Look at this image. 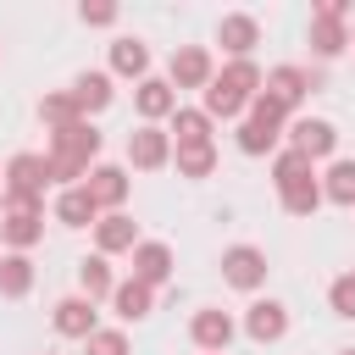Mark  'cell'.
Wrapping results in <instances>:
<instances>
[{
    "label": "cell",
    "mask_w": 355,
    "mask_h": 355,
    "mask_svg": "<svg viewBox=\"0 0 355 355\" xmlns=\"http://www.w3.org/2000/svg\"><path fill=\"white\" fill-rule=\"evenodd\" d=\"M322 200L333 205H355V161H333L322 178Z\"/></svg>",
    "instance_id": "obj_29"
},
{
    "label": "cell",
    "mask_w": 355,
    "mask_h": 355,
    "mask_svg": "<svg viewBox=\"0 0 355 355\" xmlns=\"http://www.w3.org/2000/svg\"><path fill=\"white\" fill-rule=\"evenodd\" d=\"M305 178H316V161L300 155V150H277V161H272V183H277V194L294 189V183H305Z\"/></svg>",
    "instance_id": "obj_24"
},
{
    "label": "cell",
    "mask_w": 355,
    "mask_h": 355,
    "mask_svg": "<svg viewBox=\"0 0 355 355\" xmlns=\"http://www.w3.org/2000/svg\"><path fill=\"white\" fill-rule=\"evenodd\" d=\"M94 155H100V128H94L89 116L72 122V128H55V133H50V183L78 189V183L89 178Z\"/></svg>",
    "instance_id": "obj_1"
},
{
    "label": "cell",
    "mask_w": 355,
    "mask_h": 355,
    "mask_svg": "<svg viewBox=\"0 0 355 355\" xmlns=\"http://www.w3.org/2000/svg\"><path fill=\"white\" fill-rule=\"evenodd\" d=\"M78 288H83V300H111V294H116L111 261H105V255H83V261H78Z\"/></svg>",
    "instance_id": "obj_22"
},
{
    "label": "cell",
    "mask_w": 355,
    "mask_h": 355,
    "mask_svg": "<svg viewBox=\"0 0 355 355\" xmlns=\"http://www.w3.org/2000/svg\"><path fill=\"white\" fill-rule=\"evenodd\" d=\"M277 139H283V133H266V128H255L250 116L239 122V150H244V155H266V150H277Z\"/></svg>",
    "instance_id": "obj_34"
},
{
    "label": "cell",
    "mask_w": 355,
    "mask_h": 355,
    "mask_svg": "<svg viewBox=\"0 0 355 355\" xmlns=\"http://www.w3.org/2000/svg\"><path fill=\"white\" fill-rule=\"evenodd\" d=\"M39 116L50 122V133H55V128H72V122H83V111H78L72 89H55V94H44V100H39Z\"/></svg>",
    "instance_id": "obj_26"
},
{
    "label": "cell",
    "mask_w": 355,
    "mask_h": 355,
    "mask_svg": "<svg viewBox=\"0 0 355 355\" xmlns=\"http://www.w3.org/2000/svg\"><path fill=\"white\" fill-rule=\"evenodd\" d=\"M33 288V261L28 255H0V300H22Z\"/></svg>",
    "instance_id": "obj_25"
},
{
    "label": "cell",
    "mask_w": 355,
    "mask_h": 355,
    "mask_svg": "<svg viewBox=\"0 0 355 355\" xmlns=\"http://www.w3.org/2000/svg\"><path fill=\"white\" fill-rule=\"evenodd\" d=\"M133 105H139V116H144V122H161V116H172V111H178V89H172L166 78H144V83L133 89Z\"/></svg>",
    "instance_id": "obj_17"
},
{
    "label": "cell",
    "mask_w": 355,
    "mask_h": 355,
    "mask_svg": "<svg viewBox=\"0 0 355 355\" xmlns=\"http://www.w3.org/2000/svg\"><path fill=\"white\" fill-rule=\"evenodd\" d=\"M78 22H83V28H111V22H116V6H111V0H83V6H78Z\"/></svg>",
    "instance_id": "obj_36"
},
{
    "label": "cell",
    "mask_w": 355,
    "mask_h": 355,
    "mask_svg": "<svg viewBox=\"0 0 355 355\" xmlns=\"http://www.w3.org/2000/svg\"><path fill=\"white\" fill-rule=\"evenodd\" d=\"M172 133H178V150H183V144H211V116L178 105V111H172Z\"/></svg>",
    "instance_id": "obj_27"
},
{
    "label": "cell",
    "mask_w": 355,
    "mask_h": 355,
    "mask_svg": "<svg viewBox=\"0 0 355 355\" xmlns=\"http://www.w3.org/2000/svg\"><path fill=\"white\" fill-rule=\"evenodd\" d=\"M344 44H349V28H344L338 17H311V50H316L322 61H333Z\"/></svg>",
    "instance_id": "obj_23"
},
{
    "label": "cell",
    "mask_w": 355,
    "mask_h": 355,
    "mask_svg": "<svg viewBox=\"0 0 355 355\" xmlns=\"http://www.w3.org/2000/svg\"><path fill=\"white\" fill-rule=\"evenodd\" d=\"M216 83H222V89H227V94H239V100H244V105H250V100H255V94H261V89H266V72H261V67H255V61H227V67H222V72H216Z\"/></svg>",
    "instance_id": "obj_18"
},
{
    "label": "cell",
    "mask_w": 355,
    "mask_h": 355,
    "mask_svg": "<svg viewBox=\"0 0 355 355\" xmlns=\"http://www.w3.org/2000/svg\"><path fill=\"white\" fill-rule=\"evenodd\" d=\"M338 355H355V349H338Z\"/></svg>",
    "instance_id": "obj_39"
},
{
    "label": "cell",
    "mask_w": 355,
    "mask_h": 355,
    "mask_svg": "<svg viewBox=\"0 0 355 355\" xmlns=\"http://www.w3.org/2000/svg\"><path fill=\"white\" fill-rule=\"evenodd\" d=\"M311 17H338V22H344V17H349V0H316Z\"/></svg>",
    "instance_id": "obj_37"
},
{
    "label": "cell",
    "mask_w": 355,
    "mask_h": 355,
    "mask_svg": "<svg viewBox=\"0 0 355 355\" xmlns=\"http://www.w3.org/2000/svg\"><path fill=\"white\" fill-rule=\"evenodd\" d=\"M83 189L94 194V205H100V211H122V200H128V172H122V166H111V161H94V166H89V178H83Z\"/></svg>",
    "instance_id": "obj_11"
},
{
    "label": "cell",
    "mask_w": 355,
    "mask_h": 355,
    "mask_svg": "<svg viewBox=\"0 0 355 355\" xmlns=\"http://www.w3.org/2000/svg\"><path fill=\"white\" fill-rule=\"evenodd\" d=\"M244 333H250L255 344H277V338L288 333V305H283V300H255V305L244 311Z\"/></svg>",
    "instance_id": "obj_12"
},
{
    "label": "cell",
    "mask_w": 355,
    "mask_h": 355,
    "mask_svg": "<svg viewBox=\"0 0 355 355\" xmlns=\"http://www.w3.org/2000/svg\"><path fill=\"white\" fill-rule=\"evenodd\" d=\"M349 44H355V28H349Z\"/></svg>",
    "instance_id": "obj_38"
},
{
    "label": "cell",
    "mask_w": 355,
    "mask_h": 355,
    "mask_svg": "<svg viewBox=\"0 0 355 355\" xmlns=\"http://www.w3.org/2000/svg\"><path fill=\"white\" fill-rule=\"evenodd\" d=\"M172 161H178V178H211L216 172V144H183V150H172Z\"/></svg>",
    "instance_id": "obj_28"
},
{
    "label": "cell",
    "mask_w": 355,
    "mask_h": 355,
    "mask_svg": "<svg viewBox=\"0 0 355 355\" xmlns=\"http://www.w3.org/2000/svg\"><path fill=\"white\" fill-rule=\"evenodd\" d=\"M128 161H133L139 172H161V166L172 161V133L155 128V122L133 128V133H128Z\"/></svg>",
    "instance_id": "obj_5"
},
{
    "label": "cell",
    "mask_w": 355,
    "mask_h": 355,
    "mask_svg": "<svg viewBox=\"0 0 355 355\" xmlns=\"http://www.w3.org/2000/svg\"><path fill=\"white\" fill-rule=\"evenodd\" d=\"M349 277H355V272H349Z\"/></svg>",
    "instance_id": "obj_40"
},
{
    "label": "cell",
    "mask_w": 355,
    "mask_h": 355,
    "mask_svg": "<svg viewBox=\"0 0 355 355\" xmlns=\"http://www.w3.org/2000/svg\"><path fill=\"white\" fill-rule=\"evenodd\" d=\"M250 122H255V128H266V133H283V122H288V111H283V105H277V100H272V94L261 89V94L250 100Z\"/></svg>",
    "instance_id": "obj_31"
},
{
    "label": "cell",
    "mask_w": 355,
    "mask_h": 355,
    "mask_svg": "<svg viewBox=\"0 0 355 355\" xmlns=\"http://www.w3.org/2000/svg\"><path fill=\"white\" fill-rule=\"evenodd\" d=\"M288 150H300V155L322 161V155H333V150H338V128H333L327 116H300V122L288 128Z\"/></svg>",
    "instance_id": "obj_8"
},
{
    "label": "cell",
    "mask_w": 355,
    "mask_h": 355,
    "mask_svg": "<svg viewBox=\"0 0 355 355\" xmlns=\"http://www.w3.org/2000/svg\"><path fill=\"white\" fill-rule=\"evenodd\" d=\"M111 311H116L122 322H144V316L155 311V288H144L139 277H128V283H116V294H111Z\"/></svg>",
    "instance_id": "obj_20"
},
{
    "label": "cell",
    "mask_w": 355,
    "mask_h": 355,
    "mask_svg": "<svg viewBox=\"0 0 355 355\" xmlns=\"http://www.w3.org/2000/svg\"><path fill=\"white\" fill-rule=\"evenodd\" d=\"M133 277H139L144 288H161V283L172 277V250H166L161 239H139V250H133Z\"/></svg>",
    "instance_id": "obj_14"
},
{
    "label": "cell",
    "mask_w": 355,
    "mask_h": 355,
    "mask_svg": "<svg viewBox=\"0 0 355 355\" xmlns=\"http://www.w3.org/2000/svg\"><path fill=\"white\" fill-rule=\"evenodd\" d=\"M216 44H222L233 61H250V50L261 44V22H255L250 11H227V17L216 22Z\"/></svg>",
    "instance_id": "obj_10"
},
{
    "label": "cell",
    "mask_w": 355,
    "mask_h": 355,
    "mask_svg": "<svg viewBox=\"0 0 355 355\" xmlns=\"http://www.w3.org/2000/svg\"><path fill=\"white\" fill-rule=\"evenodd\" d=\"M55 333L61 338H89L94 333V300H83V294H67V300H55Z\"/></svg>",
    "instance_id": "obj_16"
},
{
    "label": "cell",
    "mask_w": 355,
    "mask_h": 355,
    "mask_svg": "<svg viewBox=\"0 0 355 355\" xmlns=\"http://www.w3.org/2000/svg\"><path fill=\"white\" fill-rule=\"evenodd\" d=\"M233 333H239V322H233L227 311H216V305H205V311H194V316H189V338H194L205 355H227Z\"/></svg>",
    "instance_id": "obj_6"
},
{
    "label": "cell",
    "mask_w": 355,
    "mask_h": 355,
    "mask_svg": "<svg viewBox=\"0 0 355 355\" xmlns=\"http://www.w3.org/2000/svg\"><path fill=\"white\" fill-rule=\"evenodd\" d=\"M83 355H128V333L122 327H94L83 338Z\"/></svg>",
    "instance_id": "obj_32"
},
{
    "label": "cell",
    "mask_w": 355,
    "mask_h": 355,
    "mask_svg": "<svg viewBox=\"0 0 355 355\" xmlns=\"http://www.w3.org/2000/svg\"><path fill=\"white\" fill-rule=\"evenodd\" d=\"M327 305H333V316H349V322H355V277H349V272L327 288Z\"/></svg>",
    "instance_id": "obj_35"
},
{
    "label": "cell",
    "mask_w": 355,
    "mask_h": 355,
    "mask_svg": "<svg viewBox=\"0 0 355 355\" xmlns=\"http://www.w3.org/2000/svg\"><path fill=\"white\" fill-rule=\"evenodd\" d=\"M72 100H78V111H83V116L105 111V105L116 100V89H111V72H78V83H72Z\"/></svg>",
    "instance_id": "obj_19"
},
{
    "label": "cell",
    "mask_w": 355,
    "mask_h": 355,
    "mask_svg": "<svg viewBox=\"0 0 355 355\" xmlns=\"http://www.w3.org/2000/svg\"><path fill=\"white\" fill-rule=\"evenodd\" d=\"M200 111H205V116H239V111H250V105H244L239 94H227V89L211 78V89H205V105H200Z\"/></svg>",
    "instance_id": "obj_33"
},
{
    "label": "cell",
    "mask_w": 355,
    "mask_h": 355,
    "mask_svg": "<svg viewBox=\"0 0 355 355\" xmlns=\"http://www.w3.org/2000/svg\"><path fill=\"white\" fill-rule=\"evenodd\" d=\"M311 89H316V72H305V67H272V72H266V94H272L283 111H294Z\"/></svg>",
    "instance_id": "obj_13"
},
{
    "label": "cell",
    "mask_w": 355,
    "mask_h": 355,
    "mask_svg": "<svg viewBox=\"0 0 355 355\" xmlns=\"http://www.w3.org/2000/svg\"><path fill=\"white\" fill-rule=\"evenodd\" d=\"M216 67H211V50L205 44H183L172 50V67H166V83L172 89H211Z\"/></svg>",
    "instance_id": "obj_4"
},
{
    "label": "cell",
    "mask_w": 355,
    "mask_h": 355,
    "mask_svg": "<svg viewBox=\"0 0 355 355\" xmlns=\"http://www.w3.org/2000/svg\"><path fill=\"white\" fill-rule=\"evenodd\" d=\"M111 72L144 83V78H150V44H144V39H116V44H111Z\"/></svg>",
    "instance_id": "obj_21"
},
{
    "label": "cell",
    "mask_w": 355,
    "mask_h": 355,
    "mask_svg": "<svg viewBox=\"0 0 355 355\" xmlns=\"http://www.w3.org/2000/svg\"><path fill=\"white\" fill-rule=\"evenodd\" d=\"M0 239L11 244V255H28V250L44 239V211H39V205H22V211H0Z\"/></svg>",
    "instance_id": "obj_9"
},
{
    "label": "cell",
    "mask_w": 355,
    "mask_h": 355,
    "mask_svg": "<svg viewBox=\"0 0 355 355\" xmlns=\"http://www.w3.org/2000/svg\"><path fill=\"white\" fill-rule=\"evenodd\" d=\"M222 283L255 294V288L266 283V250H255V244H233V250H222Z\"/></svg>",
    "instance_id": "obj_3"
},
{
    "label": "cell",
    "mask_w": 355,
    "mask_h": 355,
    "mask_svg": "<svg viewBox=\"0 0 355 355\" xmlns=\"http://www.w3.org/2000/svg\"><path fill=\"white\" fill-rule=\"evenodd\" d=\"M277 200H283V211H288V216H316V205H322V178H305V183L283 189Z\"/></svg>",
    "instance_id": "obj_30"
},
{
    "label": "cell",
    "mask_w": 355,
    "mask_h": 355,
    "mask_svg": "<svg viewBox=\"0 0 355 355\" xmlns=\"http://www.w3.org/2000/svg\"><path fill=\"white\" fill-rule=\"evenodd\" d=\"M100 216H105V211L94 205V194H89L83 183H78V189H61V194H55V222H61V227H94Z\"/></svg>",
    "instance_id": "obj_15"
},
{
    "label": "cell",
    "mask_w": 355,
    "mask_h": 355,
    "mask_svg": "<svg viewBox=\"0 0 355 355\" xmlns=\"http://www.w3.org/2000/svg\"><path fill=\"white\" fill-rule=\"evenodd\" d=\"M122 250H128V255L139 250V222H133L128 211H105V216L94 222V255L111 261V255H122Z\"/></svg>",
    "instance_id": "obj_7"
},
{
    "label": "cell",
    "mask_w": 355,
    "mask_h": 355,
    "mask_svg": "<svg viewBox=\"0 0 355 355\" xmlns=\"http://www.w3.org/2000/svg\"><path fill=\"white\" fill-rule=\"evenodd\" d=\"M44 183H50V155H33V150L11 155V161H6V200H0V211L39 205V200H44Z\"/></svg>",
    "instance_id": "obj_2"
}]
</instances>
